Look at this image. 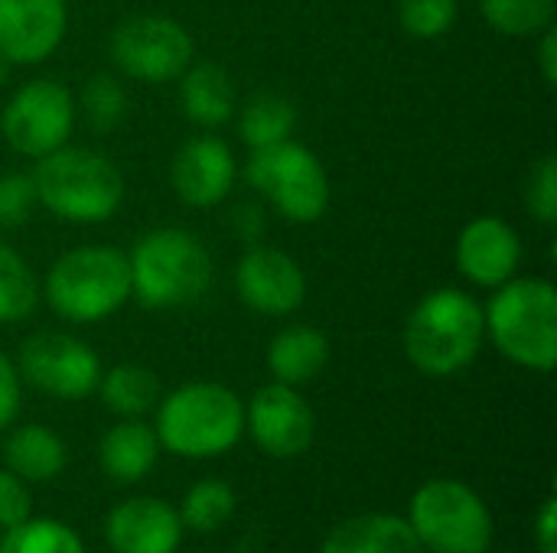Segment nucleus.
Returning <instances> with one entry per match:
<instances>
[{
	"instance_id": "5701e85b",
	"label": "nucleus",
	"mask_w": 557,
	"mask_h": 553,
	"mask_svg": "<svg viewBox=\"0 0 557 553\" xmlns=\"http://www.w3.org/2000/svg\"><path fill=\"white\" fill-rule=\"evenodd\" d=\"M294 124H297V108L290 104V98H284L277 91H258L248 98L238 130H242V140L251 150H258V147L287 140Z\"/></svg>"
},
{
	"instance_id": "f704fd0d",
	"label": "nucleus",
	"mask_w": 557,
	"mask_h": 553,
	"mask_svg": "<svg viewBox=\"0 0 557 553\" xmlns=\"http://www.w3.org/2000/svg\"><path fill=\"white\" fill-rule=\"evenodd\" d=\"M555 518H557V502L548 499L539 512V521H535V535H539V551L542 553H557L555 548Z\"/></svg>"
},
{
	"instance_id": "423d86ee",
	"label": "nucleus",
	"mask_w": 557,
	"mask_h": 553,
	"mask_svg": "<svg viewBox=\"0 0 557 553\" xmlns=\"http://www.w3.org/2000/svg\"><path fill=\"white\" fill-rule=\"evenodd\" d=\"M46 297L69 323H98L111 316L131 297L127 254L98 244L62 254L46 277Z\"/></svg>"
},
{
	"instance_id": "4be33fe9",
	"label": "nucleus",
	"mask_w": 557,
	"mask_h": 553,
	"mask_svg": "<svg viewBox=\"0 0 557 553\" xmlns=\"http://www.w3.org/2000/svg\"><path fill=\"white\" fill-rule=\"evenodd\" d=\"M3 460L10 473L20 476L23 482H49L65 466V443L49 427L29 424L7 440Z\"/></svg>"
},
{
	"instance_id": "9b49d317",
	"label": "nucleus",
	"mask_w": 557,
	"mask_h": 553,
	"mask_svg": "<svg viewBox=\"0 0 557 553\" xmlns=\"http://www.w3.org/2000/svg\"><path fill=\"white\" fill-rule=\"evenodd\" d=\"M20 368L33 388L62 401L88 398L101 378L98 355L85 342L62 332H39L26 339L20 352Z\"/></svg>"
},
{
	"instance_id": "2eb2a0df",
	"label": "nucleus",
	"mask_w": 557,
	"mask_h": 553,
	"mask_svg": "<svg viewBox=\"0 0 557 553\" xmlns=\"http://www.w3.org/2000/svg\"><path fill=\"white\" fill-rule=\"evenodd\" d=\"M522 261V244L503 218H476L460 231L457 267L476 287H503Z\"/></svg>"
},
{
	"instance_id": "6e6552de",
	"label": "nucleus",
	"mask_w": 557,
	"mask_h": 553,
	"mask_svg": "<svg viewBox=\"0 0 557 553\" xmlns=\"http://www.w3.org/2000/svg\"><path fill=\"white\" fill-rule=\"evenodd\" d=\"M248 179L290 222H317L330 205V179L323 163L307 147L290 140L258 147L248 160Z\"/></svg>"
},
{
	"instance_id": "20e7f679",
	"label": "nucleus",
	"mask_w": 557,
	"mask_h": 553,
	"mask_svg": "<svg viewBox=\"0 0 557 553\" xmlns=\"http://www.w3.org/2000/svg\"><path fill=\"white\" fill-rule=\"evenodd\" d=\"M131 293L153 310L199 300L212 280V261L199 238L180 228L147 231L131 257Z\"/></svg>"
},
{
	"instance_id": "aec40b11",
	"label": "nucleus",
	"mask_w": 557,
	"mask_h": 553,
	"mask_svg": "<svg viewBox=\"0 0 557 553\" xmlns=\"http://www.w3.org/2000/svg\"><path fill=\"white\" fill-rule=\"evenodd\" d=\"M180 101L193 124L219 127L235 111V85L225 68L202 62V65H193L189 72H183Z\"/></svg>"
},
{
	"instance_id": "c85d7f7f",
	"label": "nucleus",
	"mask_w": 557,
	"mask_h": 553,
	"mask_svg": "<svg viewBox=\"0 0 557 553\" xmlns=\"http://www.w3.org/2000/svg\"><path fill=\"white\" fill-rule=\"evenodd\" d=\"M82 104H85V114H88V124L95 130H111L121 124L124 117V108H127V98H124V88L108 78V75H95L85 91H82Z\"/></svg>"
},
{
	"instance_id": "f8f14e48",
	"label": "nucleus",
	"mask_w": 557,
	"mask_h": 553,
	"mask_svg": "<svg viewBox=\"0 0 557 553\" xmlns=\"http://www.w3.org/2000/svg\"><path fill=\"white\" fill-rule=\"evenodd\" d=\"M313 411L290 385H268L248 407V430L255 443L277 456H300L313 443Z\"/></svg>"
},
{
	"instance_id": "dca6fc26",
	"label": "nucleus",
	"mask_w": 557,
	"mask_h": 553,
	"mask_svg": "<svg viewBox=\"0 0 557 553\" xmlns=\"http://www.w3.org/2000/svg\"><path fill=\"white\" fill-rule=\"evenodd\" d=\"M104 538L114 553H176L183 521L160 499H127L108 515Z\"/></svg>"
},
{
	"instance_id": "1a4fd4ad",
	"label": "nucleus",
	"mask_w": 557,
	"mask_h": 553,
	"mask_svg": "<svg viewBox=\"0 0 557 553\" xmlns=\"http://www.w3.org/2000/svg\"><path fill=\"white\" fill-rule=\"evenodd\" d=\"M75 124V104L72 95L52 81L39 78L23 85L3 108L0 127L7 143L23 156H46L59 147H65Z\"/></svg>"
},
{
	"instance_id": "f257e3e1",
	"label": "nucleus",
	"mask_w": 557,
	"mask_h": 553,
	"mask_svg": "<svg viewBox=\"0 0 557 553\" xmlns=\"http://www.w3.org/2000/svg\"><path fill=\"white\" fill-rule=\"evenodd\" d=\"M36 199L65 222L91 225L114 215L124 199L117 166L85 147H59L39 156L33 173Z\"/></svg>"
},
{
	"instance_id": "0eeeda50",
	"label": "nucleus",
	"mask_w": 557,
	"mask_h": 553,
	"mask_svg": "<svg viewBox=\"0 0 557 553\" xmlns=\"http://www.w3.org/2000/svg\"><path fill=\"white\" fill-rule=\"evenodd\" d=\"M411 531L431 553H486L493 518L483 499L454 479H434L411 499Z\"/></svg>"
},
{
	"instance_id": "c756f323",
	"label": "nucleus",
	"mask_w": 557,
	"mask_h": 553,
	"mask_svg": "<svg viewBox=\"0 0 557 553\" xmlns=\"http://www.w3.org/2000/svg\"><path fill=\"white\" fill-rule=\"evenodd\" d=\"M401 26L418 39L444 36L457 20V0H401Z\"/></svg>"
},
{
	"instance_id": "393cba45",
	"label": "nucleus",
	"mask_w": 557,
	"mask_h": 553,
	"mask_svg": "<svg viewBox=\"0 0 557 553\" xmlns=\"http://www.w3.org/2000/svg\"><path fill=\"white\" fill-rule=\"evenodd\" d=\"M0 553H85L78 535L62 521L49 518H26L16 528H7L0 541Z\"/></svg>"
},
{
	"instance_id": "7c9ffc66",
	"label": "nucleus",
	"mask_w": 557,
	"mask_h": 553,
	"mask_svg": "<svg viewBox=\"0 0 557 553\" xmlns=\"http://www.w3.org/2000/svg\"><path fill=\"white\" fill-rule=\"evenodd\" d=\"M33 202H36L33 176H23V173L0 176V225H3V228L23 225V222L29 218Z\"/></svg>"
},
{
	"instance_id": "f03ea898",
	"label": "nucleus",
	"mask_w": 557,
	"mask_h": 553,
	"mask_svg": "<svg viewBox=\"0 0 557 553\" xmlns=\"http://www.w3.org/2000/svg\"><path fill=\"white\" fill-rule=\"evenodd\" d=\"M483 332L486 319L473 297L460 290H437L408 316L405 352L424 375H454L476 359Z\"/></svg>"
},
{
	"instance_id": "cd10ccee",
	"label": "nucleus",
	"mask_w": 557,
	"mask_h": 553,
	"mask_svg": "<svg viewBox=\"0 0 557 553\" xmlns=\"http://www.w3.org/2000/svg\"><path fill=\"white\" fill-rule=\"evenodd\" d=\"M483 13L506 36H535L552 26L555 0H483Z\"/></svg>"
},
{
	"instance_id": "7ed1b4c3",
	"label": "nucleus",
	"mask_w": 557,
	"mask_h": 553,
	"mask_svg": "<svg viewBox=\"0 0 557 553\" xmlns=\"http://www.w3.org/2000/svg\"><path fill=\"white\" fill-rule=\"evenodd\" d=\"M245 430V407L242 401L212 381H196L176 388L157 414V440L189 460L228 453Z\"/></svg>"
},
{
	"instance_id": "f3484780",
	"label": "nucleus",
	"mask_w": 557,
	"mask_h": 553,
	"mask_svg": "<svg viewBox=\"0 0 557 553\" xmlns=\"http://www.w3.org/2000/svg\"><path fill=\"white\" fill-rule=\"evenodd\" d=\"M235 183L232 150L219 137H193L173 160V189L186 205H219Z\"/></svg>"
},
{
	"instance_id": "72a5a7b5",
	"label": "nucleus",
	"mask_w": 557,
	"mask_h": 553,
	"mask_svg": "<svg viewBox=\"0 0 557 553\" xmlns=\"http://www.w3.org/2000/svg\"><path fill=\"white\" fill-rule=\"evenodd\" d=\"M20 411V381H16V368L10 365V359L0 352V430L10 427V420Z\"/></svg>"
},
{
	"instance_id": "39448f33",
	"label": "nucleus",
	"mask_w": 557,
	"mask_h": 553,
	"mask_svg": "<svg viewBox=\"0 0 557 553\" xmlns=\"http://www.w3.org/2000/svg\"><path fill=\"white\" fill-rule=\"evenodd\" d=\"M483 319L506 359L535 372L555 368L557 293L548 280H506Z\"/></svg>"
},
{
	"instance_id": "6ab92c4d",
	"label": "nucleus",
	"mask_w": 557,
	"mask_h": 553,
	"mask_svg": "<svg viewBox=\"0 0 557 553\" xmlns=\"http://www.w3.org/2000/svg\"><path fill=\"white\" fill-rule=\"evenodd\" d=\"M330 359V342L313 326H290L284 329L268 349V368L281 385H304L323 372Z\"/></svg>"
},
{
	"instance_id": "a878e982",
	"label": "nucleus",
	"mask_w": 557,
	"mask_h": 553,
	"mask_svg": "<svg viewBox=\"0 0 557 553\" xmlns=\"http://www.w3.org/2000/svg\"><path fill=\"white\" fill-rule=\"evenodd\" d=\"M36 306V280L26 261L0 244V323H20Z\"/></svg>"
},
{
	"instance_id": "c9c22d12",
	"label": "nucleus",
	"mask_w": 557,
	"mask_h": 553,
	"mask_svg": "<svg viewBox=\"0 0 557 553\" xmlns=\"http://www.w3.org/2000/svg\"><path fill=\"white\" fill-rule=\"evenodd\" d=\"M539 55H542V72H545V81H548V85H555L557 81V39H555V29H552V26L545 29V39H542V49H539Z\"/></svg>"
},
{
	"instance_id": "4468645a",
	"label": "nucleus",
	"mask_w": 557,
	"mask_h": 553,
	"mask_svg": "<svg viewBox=\"0 0 557 553\" xmlns=\"http://www.w3.org/2000/svg\"><path fill=\"white\" fill-rule=\"evenodd\" d=\"M235 287L238 297L268 316H284L294 313L304 297H307V280L304 271L297 267L294 257L274 248H255L238 261L235 271Z\"/></svg>"
},
{
	"instance_id": "9d476101",
	"label": "nucleus",
	"mask_w": 557,
	"mask_h": 553,
	"mask_svg": "<svg viewBox=\"0 0 557 553\" xmlns=\"http://www.w3.org/2000/svg\"><path fill=\"white\" fill-rule=\"evenodd\" d=\"M111 59L140 81L180 78L193 62L189 33L166 16H131L111 36Z\"/></svg>"
},
{
	"instance_id": "412c9836",
	"label": "nucleus",
	"mask_w": 557,
	"mask_h": 553,
	"mask_svg": "<svg viewBox=\"0 0 557 553\" xmlns=\"http://www.w3.org/2000/svg\"><path fill=\"white\" fill-rule=\"evenodd\" d=\"M157 453H160L157 433L150 427H144L140 420H127V424H117L104 433L101 469L114 482H137L153 469Z\"/></svg>"
},
{
	"instance_id": "473e14b6",
	"label": "nucleus",
	"mask_w": 557,
	"mask_h": 553,
	"mask_svg": "<svg viewBox=\"0 0 557 553\" xmlns=\"http://www.w3.org/2000/svg\"><path fill=\"white\" fill-rule=\"evenodd\" d=\"M29 515H33V495L23 486V479L13 473H0V525L16 528Z\"/></svg>"
},
{
	"instance_id": "a211bd4d",
	"label": "nucleus",
	"mask_w": 557,
	"mask_h": 553,
	"mask_svg": "<svg viewBox=\"0 0 557 553\" xmlns=\"http://www.w3.org/2000/svg\"><path fill=\"white\" fill-rule=\"evenodd\" d=\"M323 553H428L408 521L395 515H359L323 541Z\"/></svg>"
},
{
	"instance_id": "bb28decb",
	"label": "nucleus",
	"mask_w": 557,
	"mask_h": 553,
	"mask_svg": "<svg viewBox=\"0 0 557 553\" xmlns=\"http://www.w3.org/2000/svg\"><path fill=\"white\" fill-rule=\"evenodd\" d=\"M235 512V492L219 482V479H206L199 486H193V492L183 499V508H180V521L183 528H193V531H215L219 525H225Z\"/></svg>"
},
{
	"instance_id": "ddd939ff",
	"label": "nucleus",
	"mask_w": 557,
	"mask_h": 553,
	"mask_svg": "<svg viewBox=\"0 0 557 553\" xmlns=\"http://www.w3.org/2000/svg\"><path fill=\"white\" fill-rule=\"evenodd\" d=\"M65 33V0H0V59L42 62Z\"/></svg>"
},
{
	"instance_id": "2f4dec72",
	"label": "nucleus",
	"mask_w": 557,
	"mask_h": 553,
	"mask_svg": "<svg viewBox=\"0 0 557 553\" xmlns=\"http://www.w3.org/2000/svg\"><path fill=\"white\" fill-rule=\"evenodd\" d=\"M529 205L532 212L545 222V225H555L557 222V163L555 156H545L539 163V169L532 173V183H529Z\"/></svg>"
},
{
	"instance_id": "b1692460",
	"label": "nucleus",
	"mask_w": 557,
	"mask_h": 553,
	"mask_svg": "<svg viewBox=\"0 0 557 553\" xmlns=\"http://www.w3.org/2000/svg\"><path fill=\"white\" fill-rule=\"evenodd\" d=\"M101 401L108 411L124 414V417H140L147 414L157 398H160V381L150 368L140 365H117L104 378H98Z\"/></svg>"
}]
</instances>
